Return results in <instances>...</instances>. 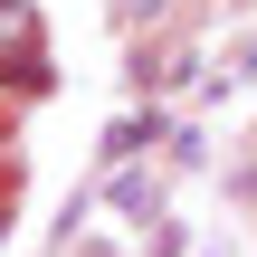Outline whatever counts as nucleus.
<instances>
[{
	"instance_id": "f257e3e1",
	"label": "nucleus",
	"mask_w": 257,
	"mask_h": 257,
	"mask_svg": "<svg viewBox=\"0 0 257 257\" xmlns=\"http://www.w3.org/2000/svg\"><path fill=\"white\" fill-rule=\"evenodd\" d=\"M0 57H10V76H38V67H48V48H38V19H29V0H0Z\"/></svg>"
}]
</instances>
